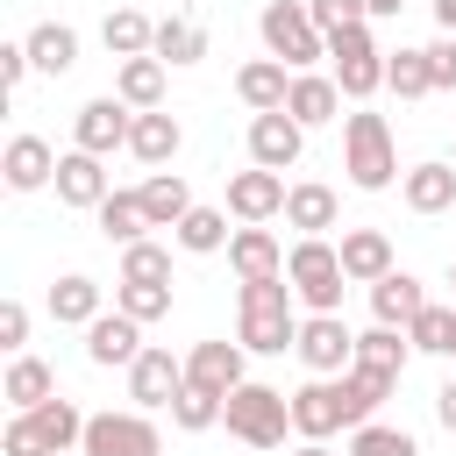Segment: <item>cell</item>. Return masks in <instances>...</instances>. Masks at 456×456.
<instances>
[{
	"instance_id": "obj_32",
	"label": "cell",
	"mask_w": 456,
	"mask_h": 456,
	"mask_svg": "<svg viewBox=\"0 0 456 456\" xmlns=\"http://www.w3.org/2000/svg\"><path fill=\"white\" fill-rule=\"evenodd\" d=\"M171 242H178L185 256H221V249L235 242V228H228V207H192V214L171 228Z\"/></svg>"
},
{
	"instance_id": "obj_42",
	"label": "cell",
	"mask_w": 456,
	"mask_h": 456,
	"mask_svg": "<svg viewBox=\"0 0 456 456\" xmlns=\"http://www.w3.org/2000/svg\"><path fill=\"white\" fill-rule=\"evenodd\" d=\"M114 306L128 314V321H164L171 314V285H135V278H114Z\"/></svg>"
},
{
	"instance_id": "obj_10",
	"label": "cell",
	"mask_w": 456,
	"mask_h": 456,
	"mask_svg": "<svg viewBox=\"0 0 456 456\" xmlns=\"http://www.w3.org/2000/svg\"><path fill=\"white\" fill-rule=\"evenodd\" d=\"M185 392V356H171L164 342H150L135 363H128V399L142 413H171V399Z\"/></svg>"
},
{
	"instance_id": "obj_15",
	"label": "cell",
	"mask_w": 456,
	"mask_h": 456,
	"mask_svg": "<svg viewBox=\"0 0 456 456\" xmlns=\"http://www.w3.org/2000/svg\"><path fill=\"white\" fill-rule=\"evenodd\" d=\"M142 349H150V342H142V321H128L121 306L86 328V363H100V370H128Z\"/></svg>"
},
{
	"instance_id": "obj_5",
	"label": "cell",
	"mask_w": 456,
	"mask_h": 456,
	"mask_svg": "<svg viewBox=\"0 0 456 456\" xmlns=\"http://www.w3.org/2000/svg\"><path fill=\"white\" fill-rule=\"evenodd\" d=\"M285 278H292V292H299L306 314H342L349 271H342V249H335L328 235H299V242L285 249Z\"/></svg>"
},
{
	"instance_id": "obj_34",
	"label": "cell",
	"mask_w": 456,
	"mask_h": 456,
	"mask_svg": "<svg viewBox=\"0 0 456 456\" xmlns=\"http://www.w3.org/2000/svg\"><path fill=\"white\" fill-rule=\"evenodd\" d=\"M93 221H100V235H107V242H121V249L150 242V214H142V192H107Z\"/></svg>"
},
{
	"instance_id": "obj_22",
	"label": "cell",
	"mask_w": 456,
	"mask_h": 456,
	"mask_svg": "<svg viewBox=\"0 0 456 456\" xmlns=\"http://www.w3.org/2000/svg\"><path fill=\"white\" fill-rule=\"evenodd\" d=\"M107 314V292H100V278H86V271H64L57 285H50V321L57 328H93Z\"/></svg>"
},
{
	"instance_id": "obj_53",
	"label": "cell",
	"mask_w": 456,
	"mask_h": 456,
	"mask_svg": "<svg viewBox=\"0 0 456 456\" xmlns=\"http://www.w3.org/2000/svg\"><path fill=\"white\" fill-rule=\"evenodd\" d=\"M449 285H456V256H449Z\"/></svg>"
},
{
	"instance_id": "obj_20",
	"label": "cell",
	"mask_w": 456,
	"mask_h": 456,
	"mask_svg": "<svg viewBox=\"0 0 456 456\" xmlns=\"http://www.w3.org/2000/svg\"><path fill=\"white\" fill-rule=\"evenodd\" d=\"M399 200H406V214H449L456 207V164H442V157L413 164L399 178Z\"/></svg>"
},
{
	"instance_id": "obj_30",
	"label": "cell",
	"mask_w": 456,
	"mask_h": 456,
	"mask_svg": "<svg viewBox=\"0 0 456 456\" xmlns=\"http://www.w3.org/2000/svg\"><path fill=\"white\" fill-rule=\"evenodd\" d=\"M135 192H142V214H150V228H178V221L200 207V200H192V185H185L178 171H150Z\"/></svg>"
},
{
	"instance_id": "obj_52",
	"label": "cell",
	"mask_w": 456,
	"mask_h": 456,
	"mask_svg": "<svg viewBox=\"0 0 456 456\" xmlns=\"http://www.w3.org/2000/svg\"><path fill=\"white\" fill-rule=\"evenodd\" d=\"M292 456H335V449H328V442H299Z\"/></svg>"
},
{
	"instance_id": "obj_48",
	"label": "cell",
	"mask_w": 456,
	"mask_h": 456,
	"mask_svg": "<svg viewBox=\"0 0 456 456\" xmlns=\"http://www.w3.org/2000/svg\"><path fill=\"white\" fill-rule=\"evenodd\" d=\"M36 64H28V43H0V86L7 93H21V78H28Z\"/></svg>"
},
{
	"instance_id": "obj_1",
	"label": "cell",
	"mask_w": 456,
	"mask_h": 456,
	"mask_svg": "<svg viewBox=\"0 0 456 456\" xmlns=\"http://www.w3.org/2000/svg\"><path fill=\"white\" fill-rule=\"evenodd\" d=\"M299 292H292V278H256V285H242L235 292V342L249 349V356H285L292 342H299Z\"/></svg>"
},
{
	"instance_id": "obj_16",
	"label": "cell",
	"mask_w": 456,
	"mask_h": 456,
	"mask_svg": "<svg viewBox=\"0 0 456 456\" xmlns=\"http://www.w3.org/2000/svg\"><path fill=\"white\" fill-rule=\"evenodd\" d=\"M0 178H7V192H43V185H57V150L43 135H7Z\"/></svg>"
},
{
	"instance_id": "obj_37",
	"label": "cell",
	"mask_w": 456,
	"mask_h": 456,
	"mask_svg": "<svg viewBox=\"0 0 456 456\" xmlns=\"http://www.w3.org/2000/svg\"><path fill=\"white\" fill-rule=\"evenodd\" d=\"M385 86L399 93V100H428L435 93V71H428V50H385Z\"/></svg>"
},
{
	"instance_id": "obj_25",
	"label": "cell",
	"mask_w": 456,
	"mask_h": 456,
	"mask_svg": "<svg viewBox=\"0 0 456 456\" xmlns=\"http://www.w3.org/2000/svg\"><path fill=\"white\" fill-rule=\"evenodd\" d=\"M285 93H292V71H285L278 57H249V64L235 71V100H242L249 114H278Z\"/></svg>"
},
{
	"instance_id": "obj_31",
	"label": "cell",
	"mask_w": 456,
	"mask_h": 456,
	"mask_svg": "<svg viewBox=\"0 0 456 456\" xmlns=\"http://www.w3.org/2000/svg\"><path fill=\"white\" fill-rule=\"evenodd\" d=\"M21 43H28V64L50 71V78H64V71L78 64V28H71V21H36Z\"/></svg>"
},
{
	"instance_id": "obj_4",
	"label": "cell",
	"mask_w": 456,
	"mask_h": 456,
	"mask_svg": "<svg viewBox=\"0 0 456 456\" xmlns=\"http://www.w3.org/2000/svg\"><path fill=\"white\" fill-rule=\"evenodd\" d=\"M256 36H264V57H278L285 71H314V64L328 57V36H321V21L306 14V0H264Z\"/></svg>"
},
{
	"instance_id": "obj_28",
	"label": "cell",
	"mask_w": 456,
	"mask_h": 456,
	"mask_svg": "<svg viewBox=\"0 0 456 456\" xmlns=\"http://www.w3.org/2000/svg\"><path fill=\"white\" fill-rule=\"evenodd\" d=\"M178 142H185V128H178V114H135V128H128V157L135 164H150V171H164L171 157H178Z\"/></svg>"
},
{
	"instance_id": "obj_46",
	"label": "cell",
	"mask_w": 456,
	"mask_h": 456,
	"mask_svg": "<svg viewBox=\"0 0 456 456\" xmlns=\"http://www.w3.org/2000/svg\"><path fill=\"white\" fill-rule=\"evenodd\" d=\"M0 349H7V356L28 349V306H21V299H0Z\"/></svg>"
},
{
	"instance_id": "obj_14",
	"label": "cell",
	"mask_w": 456,
	"mask_h": 456,
	"mask_svg": "<svg viewBox=\"0 0 456 456\" xmlns=\"http://www.w3.org/2000/svg\"><path fill=\"white\" fill-rule=\"evenodd\" d=\"M299 150H306V128H299L285 107H278V114H249V164H264V171H292Z\"/></svg>"
},
{
	"instance_id": "obj_45",
	"label": "cell",
	"mask_w": 456,
	"mask_h": 456,
	"mask_svg": "<svg viewBox=\"0 0 456 456\" xmlns=\"http://www.w3.org/2000/svg\"><path fill=\"white\" fill-rule=\"evenodd\" d=\"M0 456H50V442L36 435V420H28V413H14V420L0 428Z\"/></svg>"
},
{
	"instance_id": "obj_39",
	"label": "cell",
	"mask_w": 456,
	"mask_h": 456,
	"mask_svg": "<svg viewBox=\"0 0 456 456\" xmlns=\"http://www.w3.org/2000/svg\"><path fill=\"white\" fill-rule=\"evenodd\" d=\"M406 342H413L420 356H449V342H456V306H442V299H428V306L413 314V328H406Z\"/></svg>"
},
{
	"instance_id": "obj_47",
	"label": "cell",
	"mask_w": 456,
	"mask_h": 456,
	"mask_svg": "<svg viewBox=\"0 0 456 456\" xmlns=\"http://www.w3.org/2000/svg\"><path fill=\"white\" fill-rule=\"evenodd\" d=\"M428 71H435V93H456V36L428 43Z\"/></svg>"
},
{
	"instance_id": "obj_38",
	"label": "cell",
	"mask_w": 456,
	"mask_h": 456,
	"mask_svg": "<svg viewBox=\"0 0 456 456\" xmlns=\"http://www.w3.org/2000/svg\"><path fill=\"white\" fill-rule=\"evenodd\" d=\"M335 385H342V420H349V428L378 420V406L392 399V385H385V378H370V370H342Z\"/></svg>"
},
{
	"instance_id": "obj_13",
	"label": "cell",
	"mask_w": 456,
	"mask_h": 456,
	"mask_svg": "<svg viewBox=\"0 0 456 456\" xmlns=\"http://www.w3.org/2000/svg\"><path fill=\"white\" fill-rule=\"evenodd\" d=\"M349 420H342V385L335 378H306L299 392H292V435L299 442H328V435H342Z\"/></svg>"
},
{
	"instance_id": "obj_49",
	"label": "cell",
	"mask_w": 456,
	"mask_h": 456,
	"mask_svg": "<svg viewBox=\"0 0 456 456\" xmlns=\"http://www.w3.org/2000/svg\"><path fill=\"white\" fill-rule=\"evenodd\" d=\"M435 420H442V428H449V435H456V378H449V385H442V392H435Z\"/></svg>"
},
{
	"instance_id": "obj_29",
	"label": "cell",
	"mask_w": 456,
	"mask_h": 456,
	"mask_svg": "<svg viewBox=\"0 0 456 456\" xmlns=\"http://www.w3.org/2000/svg\"><path fill=\"white\" fill-rule=\"evenodd\" d=\"M420 306H428V292H420L413 271H392V278L370 285V321H378V328H413Z\"/></svg>"
},
{
	"instance_id": "obj_40",
	"label": "cell",
	"mask_w": 456,
	"mask_h": 456,
	"mask_svg": "<svg viewBox=\"0 0 456 456\" xmlns=\"http://www.w3.org/2000/svg\"><path fill=\"white\" fill-rule=\"evenodd\" d=\"M221 392H207V385H185L178 399H171V428L178 435H207V428H221Z\"/></svg>"
},
{
	"instance_id": "obj_21",
	"label": "cell",
	"mask_w": 456,
	"mask_h": 456,
	"mask_svg": "<svg viewBox=\"0 0 456 456\" xmlns=\"http://www.w3.org/2000/svg\"><path fill=\"white\" fill-rule=\"evenodd\" d=\"M228 271H235L242 285H256V278H285V242H278L271 228H235V242H228Z\"/></svg>"
},
{
	"instance_id": "obj_50",
	"label": "cell",
	"mask_w": 456,
	"mask_h": 456,
	"mask_svg": "<svg viewBox=\"0 0 456 456\" xmlns=\"http://www.w3.org/2000/svg\"><path fill=\"white\" fill-rule=\"evenodd\" d=\"M399 7H406V0H363V14H370V21H392Z\"/></svg>"
},
{
	"instance_id": "obj_18",
	"label": "cell",
	"mask_w": 456,
	"mask_h": 456,
	"mask_svg": "<svg viewBox=\"0 0 456 456\" xmlns=\"http://www.w3.org/2000/svg\"><path fill=\"white\" fill-rule=\"evenodd\" d=\"M342 271H349V285H378V278H392L399 264H392V235L385 228H342Z\"/></svg>"
},
{
	"instance_id": "obj_23",
	"label": "cell",
	"mask_w": 456,
	"mask_h": 456,
	"mask_svg": "<svg viewBox=\"0 0 456 456\" xmlns=\"http://www.w3.org/2000/svg\"><path fill=\"white\" fill-rule=\"evenodd\" d=\"M406 356H413V342H406V328H363L356 335V363L349 370H370V378H385V385H399L406 378Z\"/></svg>"
},
{
	"instance_id": "obj_24",
	"label": "cell",
	"mask_w": 456,
	"mask_h": 456,
	"mask_svg": "<svg viewBox=\"0 0 456 456\" xmlns=\"http://www.w3.org/2000/svg\"><path fill=\"white\" fill-rule=\"evenodd\" d=\"M164 86H171V64H164V57H121V64H114V93H121L135 114H157V107H164Z\"/></svg>"
},
{
	"instance_id": "obj_41",
	"label": "cell",
	"mask_w": 456,
	"mask_h": 456,
	"mask_svg": "<svg viewBox=\"0 0 456 456\" xmlns=\"http://www.w3.org/2000/svg\"><path fill=\"white\" fill-rule=\"evenodd\" d=\"M349 456H420V442L392 420H363V428H349Z\"/></svg>"
},
{
	"instance_id": "obj_33",
	"label": "cell",
	"mask_w": 456,
	"mask_h": 456,
	"mask_svg": "<svg viewBox=\"0 0 456 456\" xmlns=\"http://www.w3.org/2000/svg\"><path fill=\"white\" fill-rule=\"evenodd\" d=\"M100 43L114 50V64H121V57H150V50H157V21H150L142 7H114V14L100 21Z\"/></svg>"
},
{
	"instance_id": "obj_26",
	"label": "cell",
	"mask_w": 456,
	"mask_h": 456,
	"mask_svg": "<svg viewBox=\"0 0 456 456\" xmlns=\"http://www.w3.org/2000/svg\"><path fill=\"white\" fill-rule=\"evenodd\" d=\"M342 221V200H335V185H321V178H299L292 192H285V228H299V235H328Z\"/></svg>"
},
{
	"instance_id": "obj_6",
	"label": "cell",
	"mask_w": 456,
	"mask_h": 456,
	"mask_svg": "<svg viewBox=\"0 0 456 456\" xmlns=\"http://www.w3.org/2000/svg\"><path fill=\"white\" fill-rule=\"evenodd\" d=\"M328 78H335V86H342V100H356V107L385 86V50H378L370 21H363V28L328 36Z\"/></svg>"
},
{
	"instance_id": "obj_9",
	"label": "cell",
	"mask_w": 456,
	"mask_h": 456,
	"mask_svg": "<svg viewBox=\"0 0 456 456\" xmlns=\"http://www.w3.org/2000/svg\"><path fill=\"white\" fill-rule=\"evenodd\" d=\"M128 128H135V107H128L121 93H100V100H86V107L71 114V150L114 157V150H128Z\"/></svg>"
},
{
	"instance_id": "obj_27",
	"label": "cell",
	"mask_w": 456,
	"mask_h": 456,
	"mask_svg": "<svg viewBox=\"0 0 456 456\" xmlns=\"http://www.w3.org/2000/svg\"><path fill=\"white\" fill-rule=\"evenodd\" d=\"M0 399L14 406V413H36L43 399H57V370L43 363V356H7V378H0Z\"/></svg>"
},
{
	"instance_id": "obj_17",
	"label": "cell",
	"mask_w": 456,
	"mask_h": 456,
	"mask_svg": "<svg viewBox=\"0 0 456 456\" xmlns=\"http://www.w3.org/2000/svg\"><path fill=\"white\" fill-rule=\"evenodd\" d=\"M107 192H114V185H107V157H93V150H64V157H57V200H64V207L100 214Z\"/></svg>"
},
{
	"instance_id": "obj_43",
	"label": "cell",
	"mask_w": 456,
	"mask_h": 456,
	"mask_svg": "<svg viewBox=\"0 0 456 456\" xmlns=\"http://www.w3.org/2000/svg\"><path fill=\"white\" fill-rule=\"evenodd\" d=\"M121 278H135V285H171V249H164V242L121 249Z\"/></svg>"
},
{
	"instance_id": "obj_51",
	"label": "cell",
	"mask_w": 456,
	"mask_h": 456,
	"mask_svg": "<svg viewBox=\"0 0 456 456\" xmlns=\"http://www.w3.org/2000/svg\"><path fill=\"white\" fill-rule=\"evenodd\" d=\"M435 21H442V36H456V0H435Z\"/></svg>"
},
{
	"instance_id": "obj_11",
	"label": "cell",
	"mask_w": 456,
	"mask_h": 456,
	"mask_svg": "<svg viewBox=\"0 0 456 456\" xmlns=\"http://www.w3.org/2000/svg\"><path fill=\"white\" fill-rule=\"evenodd\" d=\"M285 171H264V164H249V171H228V214L242 221V228H264V221H278L285 214Z\"/></svg>"
},
{
	"instance_id": "obj_35",
	"label": "cell",
	"mask_w": 456,
	"mask_h": 456,
	"mask_svg": "<svg viewBox=\"0 0 456 456\" xmlns=\"http://www.w3.org/2000/svg\"><path fill=\"white\" fill-rule=\"evenodd\" d=\"M28 420H36V435L50 442V456H78V442H86V420H93V413H78L71 399H43Z\"/></svg>"
},
{
	"instance_id": "obj_44",
	"label": "cell",
	"mask_w": 456,
	"mask_h": 456,
	"mask_svg": "<svg viewBox=\"0 0 456 456\" xmlns=\"http://www.w3.org/2000/svg\"><path fill=\"white\" fill-rule=\"evenodd\" d=\"M306 14L321 21V36H342V28H363V0H306Z\"/></svg>"
},
{
	"instance_id": "obj_36",
	"label": "cell",
	"mask_w": 456,
	"mask_h": 456,
	"mask_svg": "<svg viewBox=\"0 0 456 456\" xmlns=\"http://www.w3.org/2000/svg\"><path fill=\"white\" fill-rule=\"evenodd\" d=\"M150 57H164L171 71H185V64H200V57H207V28H200V21H185V14H164V21H157V50H150Z\"/></svg>"
},
{
	"instance_id": "obj_2",
	"label": "cell",
	"mask_w": 456,
	"mask_h": 456,
	"mask_svg": "<svg viewBox=\"0 0 456 456\" xmlns=\"http://www.w3.org/2000/svg\"><path fill=\"white\" fill-rule=\"evenodd\" d=\"M342 171H349V185H356V192H385V185H399V178H406V171H399V150H392V121H385V114H370V107L342 114Z\"/></svg>"
},
{
	"instance_id": "obj_19",
	"label": "cell",
	"mask_w": 456,
	"mask_h": 456,
	"mask_svg": "<svg viewBox=\"0 0 456 456\" xmlns=\"http://www.w3.org/2000/svg\"><path fill=\"white\" fill-rule=\"evenodd\" d=\"M285 114H292L299 128H328V121L342 114V86H335L328 71H292V93H285Z\"/></svg>"
},
{
	"instance_id": "obj_7",
	"label": "cell",
	"mask_w": 456,
	"mask_h": 456,
	"mask_svg": "<svg viewBox=\"0 0 456 456\" xmlns=\"http://www.w3.org/2000/svg\"><path fill=\"white\" fill-rule=\"evenodd\" d=\"M292 356L306 363V378H342V370L356 363V328H349L342 314H306Z\"/></svg>"
},
{
	"instance_id": "obj_8",
	"label": "cell",
	"mask_w": 456,
	"mask_h": 456,
	"mask_svg": "<svg viewBox=\"0 0 456 456\" xmlns=\"http://www.w3.org/2000/svg\"><path fill=\"white\" fill-rule=\"evenodd\" d=\"M164 449V435H157V420L142 413V406H128V413H93L86 420V442H78V456H157Z\"/></svg>"
},
{
	"instance_id": "obj_12",
	"label": "cell",
	"mask_w": 456,
	"mask_h": 456,
	"mask_svg": "<svg viewBox=\"0 0 456 456\" xmlns=\"http://www.w3.org/2000/svg\"><path fill=\"white\" fill-rule=\"evenodd\" d=\"M185 385H207V392H235V385H249V349L242 342H228V335H207V342H192L185 349Z\"/></svg>"
},
{
	"instance_id": "obj_54",
	"label": "cell",
	"mask_w": 456,
	"mask_h": 456,
	"mask_svg": "<svg viewBox=\"0 0 456 456\" xmlns=\"http://www.w3.org/2000/svg\"><path fill=\"white\" fill-rule=\"evenodd\" d=\"M449 356H456V342H449Z\"/></svg>"
},
{
	"instance_id": "obj_3",
	"label": "cell",
	"mask_w": 456,
	"mask_h": 456,
	"mask_svg": "<svg viewBox=\"0 0 456 456\" xmlns=\"http://www.w3.org/2000/svg\"><path fill=\"white\" fill-rule=\"evenodd\" d=\"M221 428H228L235 442H249V449H285V435H292V392H278V385L249 378V385H235V392H228Z\"/></svg>"
}]
</instances>
